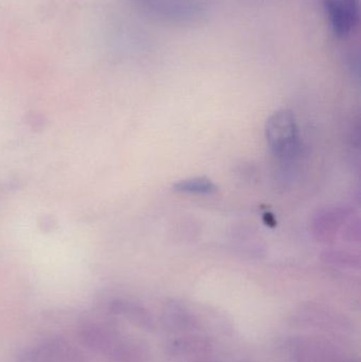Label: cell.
Returning <instances> with one entry per match:
<instances>
[{
    "mask_svg": "<svg viewBox=\"0 0 361 362\" xmlns=\"http://www.w3.org/2000/svg\"><path fill=\"white\" fill-rule=\"evenodd\" d=\"M265 137L278 158L290 160L300 152V135L292 110L283 108L273 112L265 124Z\"/></svg>",
    "mask_w": 361,
    "mask_h": 362,
    "instance_id": "cell-1",
    "label": "cell"
},
{
    "mask_svg": "<svg viewBox=\"0 0 361 362\" xmlns=\"http://www.w3.org/2000/svg\"><path fill=\"white\" fill-rule=\"evenodd\" d=\"M144 13L167 23H186L196 21L201 13L199 0H133Z\"/></svg>",
    "mask_w": 361,
    "mask_h": 362,
    "instance_id": "cell-2",
    "label": "cell"
},
{
    "mask_svg": "<svg viewBox=\"0 0 361 362\" xmlns=\"http://www.w3.org/2000/svg\"><path fill=\"white\" fill-rule=\"evenodd\" d=\"M324 11L335 35L347 37L360 23L358 0H324Z\"/></svg>",
    "mask_w": 361,
    "mask_h": 362,
    "instance_id": "cell-3",
    "label": "cell"
},
{
    "mask_svg": "<svg viewBox=\"0 0 361 362\" xmlns=\"http://www.w3.org/2000/svg\"><path fill=\"white\" fill-rule=\"evenodd\" d=\"M352 211L348 206H328L318 210L312 219V231L319 242L334 240L341 226L349 218Z\"/></svg>",
    "mask_w": 361,
    "mask_h": 362,
    "instance_id": "cell-4",
    "label": "cell"
},
{
    "mask_svg": "<svg viewBox=\"0 0 361 362\" xmlns=\"http://www.w3.org/2000/svg\"><path fill=\"white\" fill-rule=\"evenodd\" d=\"M173 189L177 193L188 195H212L218 192L215 183L208 177H190L174 183Z\"/></svg>",
    "mask_w": 361,
    "mask_h": 362,
    "instance_id": "cell-5",
    "label": "cell"
},
{
    "mask_svg": "<svg viewBox=\"0 0 361 362\" xmlns=\"http://www.w3.org/2000/svg\"><path fill=\"white\" fill-rule=\"evenodd\" d=\"M326 261L338 265H352L354 263L353 255L343 251H330L326 252Z\"/></svg>",
    "mask_w": 361,
    "mask_h": 362,
    "instance_id": "cell-6",
    "label": "cell"
}]
</instances>
